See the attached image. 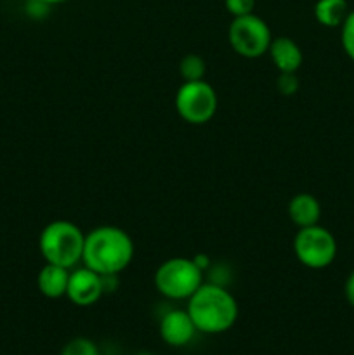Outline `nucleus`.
Masks as SVG:
<instances>
[{"label": "nucleus", "instance_id": "nucleus-13", "mask_svg": "<svg viewBox=\"0 0 354 355\" xmlns=\"http://www.w3.org/2000/svg\"><path fill=\"white\" fill-rule=\"evenodd\" d=\"M347 0H318L314 3V17L321 26L340 28L349 14Z\"/></svg>", "mask_w": 354, "mask_h": 355}, {"label": "nucleus", "instance_id": "nucleus-14", "mask_svg": "<svg viewBox=\"0 0 354 355\" xmlns=\"http://www.w3.org/2000/svg\"><path fill=\"white\" fill-rule=\"evenodd\" d=\"M179 73L184 82H198V80L205 78L207 64H205L203 58H200L198 54H187L180 61Z\"/></svg>", "mask_w": 354, "mask_h": 355}, {"label": "nucleus", "instance_id": "nucleus-12", "mask_svg": "<svg viewBox=\"0 0 354 355\" xmlns=\"http://www.w3.org/2000/svg\"><path fill=\"white\" fill-rule=\"evenodd\" d=\"M288 217L298 229L311 227V225L319 224L321 205L312 194L298 193L288 203Z\"/></svg>", "mask_w": 354, "mask_h": 355}, {"label": "nucleus", "instance_id": "nucleus-5", "mask_svg": "<svg viewBox=\"0 0 354 355\" xmlns=\"http://www.w3.org/2000/svg\"><path fill=\"white\" fill-rule=\"evenodd\" d=\"M228 40L238 55L257 59L267 54L273 35L266 21L252 12L246 16L233 17L228 30Z\"/></svg>", "mask_w": 354, "mask_h": 355}, {"label": "nucleus", "instance_id": "nucleus-6", "mask_svg": "<svg viewBox=\"0 0 354 355\" xmlns=\"http://www.w3.org/2000/svg\"><path fill=\"white\" fill-rule=\"evenodd\" d=\"M294 252L298 262L307 269H326L337 257V239L319 224L302 227L295 234Z\"/></svg>", "mask_w": 354, "mask_h": 355}, {"label": "nucleus", "instance_id": "nucleus-21", "mask_svg": "<svg viewBox=\"0 0 354 355\" xmlns=\"http://www.w3.org/2000/svg\"><path fill=\"white\" fill-rule=\"evenodd\" d=\"M137 355H153V354H148V352H141V354H137Z\"/></svg>", "mask_w": 354, "mask_h": 355}, {"label": "nucleus", "instance_id": "nucleus-2", "mask_svg": "<svg viewBox=\"0 0 354 355\" xmlns=\"http://www.w3.org/2000/svg\"><path fill=\"white\" fill-rule=\"evenodd\" d=\"M187 314L198 333L219 335L235 326L238 319L236 298L221 284L203 283L187 298Z\"/></svg>", "mask_w": 354, "mask_h": 355}, {"label": "nucleus", "instance_id": "nucleus-4", "mask_svg": "<svg viewBox=\"0 0 354 355\" xmlns=\"http://www.w3.org/2000/svg\"><path fill=\"white\" fill-rule=\"evenodd\" d=\"M203 284V270L193 259L174 257L165 260L155 272V286L170 300H187Z\"/></svg>", "mask_w": 354, "mask_h": 355}, {"label": "nucleus", "instance_id": "nucleus-19", "mask_svg": "<svg viewBox=\"0 0 354 355\" xmlns=\"http://www.w3.org/2000/svg\"><path fill=\"white\" fill-rule=\"evenodd\" d=\"M344 295H346V300L349 302L351 307H354V270L347 276L346 284H344Z\"/></svg>", "mask_w": 354, "mask_h": 355}, {"label": "nucleus", "instance_id": "nucleus-8", "mask_svg": "<svg viewBox=\"0 0 354 355\" xmlns=\"http://www.w3.org/2000/svg\"><path fill=\"white\" fill-rule=\"evenodd\" d=\"M104 290H106L104 276L94 272L89 267L83 266L80 269L69 270L66 297L76 307H90V305H94L103 297Z\"/></svg>", "mask_w": 354, "mask_h": 355}, {"label": "nucleus", "instance_id": "nucleus-16", "mask_svg": "<svg viewBox=\"0 0 354 355\" xmlns=\"http://www.w3.org/2000/svg\"><path fill=\"white\" fill-rule=\"evenodd\" d=\"M340 42H342V49L347 58L354 61V9L349 10L340 26Z\"/></svg>", "mask_w": 354, "mask_h": 355}, {"label": "nucleus", "instance_id": "nucleus-1", "mask_svg": "<svg viewBox=\"0 0 354 355\" xmlns=\"http://www.w3.org/2000/svg\"><path fill=\"white\" fill-rule=\"evenodd\" d=\"M134 259L132 238L120 227L101 225L85 234L82 262L101 276L113 277L127 269Z\"/></svg>", "mask_w": 354, "mask_h": 355}, {"label": "nucleus", "instance_id": "nucleus-18", "mask_svg": "<svg viewBox=\"0 0 354 355\" xmlns=\"http://www.w3.org/2000/svg\"><path fill=\"white\" fill-rule=\"evenodd\" d=\"M278 90L283 96H294L298 90V78L295 73H280L278 76Z\"/></svg>", "mask_w": 354, "mask_h": 355}, {"label": "nucleus", "instance_id": "nucleus-17", "mask_svg": "<svg viewBox=\"0 0 354 355\" xmlns=\"http://www.w3.org/2000/svg\"><path fill=\"white\" fill-rule=\"evenodd\" d=\"M224 6L233 17H239L253 12L255 0H224Z\"/></svg>", "mask_w": 354, "mask_h": 355}, {"label": "nucleus", "instance_id": "nucleus-9", "mask_svg": "<svg viewBox=\"0 0 354 355\" xmlns=\"http://www.w3.org/2000/svg\"><path fill=\"white\" fill-rule=\"evenodd\" d=\"M196 333L187 311H170L160 321V336L170 347H186Z\"/></svg>", "mask_w": 354, "mask_h": 355}, {"label": "nucleus", "instance_id": "nucleus-7", "mask_svg": "<svg viewBox=\"0 0 354 355\" xmlns=\"http://www.w3.org/2000/svg\"><path fill=\"white\" fill-rule=\"evenodd\" d=\"M219 107L214 87L205 80L184 82L176 94V110L186 123L203 125L215 116Z\"/></svg>", "mask_w": 354, "mask_h": 355}, {"label": "nucleus", "instance_id": "nucleus-15", "mask_svg": "<svg viewBox=\"0 0 354 355\" xmlns=\"http://www.w3.org/2000/svg\"><path fill=\"white\" fill-rule=\"evenodd\" d=\"M59 355H99V350H97L96 343H94L92 340L78 336V338L69 340V342L62 347Z\"/></svg>", "mask_w": 354, "mask_h": 355}, {"label": "nucleus", "instance_id": "nucleus-3", "mask_svg": "<svg viewBox=\"0 0 354 355\" xmlns=\"http://www.w3.org/2000/svg\"><path fill=\"white\" fill-rule=\"evenodd\" d=\"M85 234L69 220H54L45 225L38 238V250L45 263L73 269L82 262Z\"/></svg>", "mask_w": 354, "mask_h": 355}, {"label": "nucleus", "instance_id": "nucleus-11", "mask_svg": "<svg viewBox=\"0 0 354 355\" xmlns=\"http://www.w3.org/2000/svg\"><path fill=\"white\" fill-rule=\"evenodd\" d=\"M69 270L71 269L56 266V263H45L37 277L38 291H40L45 298H51V300H58V298L66 297Z\"/></svg>", "mask_w": 354, "mask_h": 355}, {"label": "nucleus", "instance_id": "nucleus-10", "mask_svg": "<svg viewBox=\"0 0 354 355\" xmlns=\"http://www.w3.org/2000/svg\"><path fill=\"white\" fill-rule=\"evenodd\" d=\"M267 54L273 59L274 66L280 73H297L304 61L302 49L297 42L290 37H276L273 38Z\"/></svg>", "mask_w": 354, "mask_h": 355}, {"label": "nucleus", "instance_id": "nucleus-20", "mask_svg": "<svg viewBox=\"0 0 354 355\" xmlns=\"http://www.w3.org/2000/svg\"><path fill=\"white\" fill-rule=\"evenodd\" d=\"M35 2H40V3H44V6H52V3L66 2V0H35Z\"/></svg>", "mask_w": 354, "mask_h": 355}, {"label": "nucleus", "instance_id": "nucleus-22", "mask_svg": "<svg viewBox=\"0 0 354 355\" xmlns=\"http://www.w3.org/2000/svg\"><path fill=\"white\" fill-rule=\"evenodd\" d=\"M111 355H113V354H111Z\"/></svg>", "mask_w": 354, "mask_h": 355}]
</instances>
